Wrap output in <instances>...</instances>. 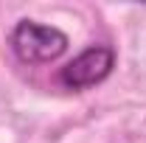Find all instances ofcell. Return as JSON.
<instances>
[{"mask_svg": "<svg viewBox=\"0 0 146 143\" xmlns=\"http://www.w3.org/2000/svg\"><path fill=\"white\" fill-rule=\"evenodd\" d=\"M112 68H115V51L110 45H90L59 70V81L68 90H87L110 79Z\"/></svg>", "mask_w": 146, "mask_h": 143, "instance_id": "7a4b0ae2", "label": "cell"}, {"mask_svg": "<svg viewBox=\"0 0 146 143\" xmlns=\"http://www.w3.org/2000/svg\"><path fill=\"white\" fill-rule=\"evenodd\" d=\"M11 51L25 65H48L68 51V34L59 31L56 25L20 20L11 31Z\"/></svg>", "mask_w": 146, "mask_h": 143, "instance_id": "6da1fadb", "label": "cell"}]
</instances>
